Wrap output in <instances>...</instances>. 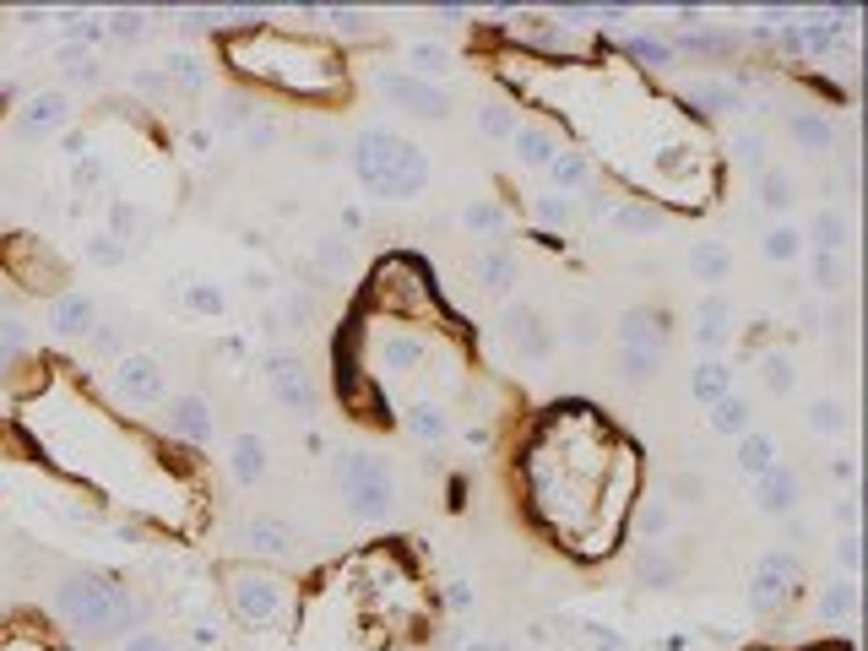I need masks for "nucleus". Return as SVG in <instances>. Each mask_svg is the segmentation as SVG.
<instances>
[{
    "label": "nucleus",
    "mask_w": 868,
    "mask_h": 651,
    "mask_svg": "<svg viewBox=\"0 0 868 651\" xmlns=\"http://www.w3.org/2000/svg\"><path fill=\"white\" fill-rule=\"evenodd\" d=\"M55 614L77 630V636H126L142 619V603L131 597V587L109 570H71L55 587Z\"/></svg>",
    "instance_id": "f257e3e1"
},
{
    "label": "nucleus",
    "mask_w": 868,
    "mask_h": 651,
    "mask_svg": "<svg viewBox=\"0 0 868 651\" xmlns=\"http://www.w3.org/2000/svg\"><path fill=\"white\" fill-rule=\"evenodd\" d=\"M331 478H337L348 516H359V521H386L397 510V478L375 451H342L331 462Z\"/></svg>",
    "instance_id": "f03ea898"
},
{
    "label": "nucleus",
    "mask_w": 868,
    "mask_h": 651,
    "mask_svg": "<svg viewBox=\"0 0 868 651\" xmlns=\"http://www.w3.org/2000/svg\"><path fill=\"white\" fill-rule=\"evenodd\" d=\"M228 603H234V614H239L245 625H256V630L289 619V587H283L278 576L256 570V565H234V570H228Z\"/></svg>",
    "instance_id": "7ed1b4c3"
},
{
    "label": "nucleus",
    "mask_w": 868,
    "mask_h": 651,
    "mask_svg": "<svg viewBox=\"0 0 868 651\" xmlns=\"http://www.w3.org/2000/svg\"><path fill=\"white\" fill-rule=\"evenodd\" d=\"M402 137H391V131H380V126H364L359 137H353V147H348V158H353V174H359V185L370 190V196H386V179H391V168L402 158Z\"/></svg>",
    "instance_id": "20e7f679"
},
{
    "label": "nucleus",
    "mask_w": 868,
    "mask_h": 651,
    "mask_svg": "<svg viewBox=\"0 0 868 651\" xmlns=\"http://www.w3.org/2000/svg\"><path fill=\"white\" fill-rule=\"evenodd\" d=\"M375 82H380V93H386L391 104H402L413 120H450V93L424 82V76H413V71H375Z\"/></svg>",
    "instance_id": "39448f33"
},
{
    "label": "nucleus",
    "mask_w": 868,
    "mask_h": 651,
    "mask_svg": "<svg viewBox=\"0 0 868 651\" xmlns=\"http://www.w3.org/2000/svg\"><path fill=\"white\" fill-rule=\"evenodd\" d=\"M505 342H511V353L516 358H527V364H549L554 358V347H560V336H554V326L543 321L532 305H505Z\"/></svg>",
    "instance_id": "423d86ee"
},
{
    "label": "nucleus",
    "mask_w": 868,
    "mask_h": 651,
    "mask_svg": "<svg viewBox=\"0 0 868 651\" xmlns=\"http://www.w3.org/2000/svg\"><path fill=\"white\" fill-rule=\"evenodd\" d=\"M793 587H798V559L782 554V548H771V554H760V565L749 576V608L754 614H776L793 597Z\"/></svg>",
    "instance_id": "0eeeda50"
},
{
    "label": "nucleus",
    "mask_w": 868,
    "mask_h": 651,
    "mask_svg": "<svg viewBox=\"0 0 868 651\" xmlns=\"http://www.w3.org/2000/svg\"><path fill=\"white\" fill-rule=\"evenodd\" d=\"M267 386H272V396H278L289 413H315V386H309L298 353H289V347H272V353H267Z\"/></svg>",
    "instance_id": "6e6552de"
},
{
    "label": "nucleus",
    "mask_w": 868,
    "mask_h": 651,
    "mask_svg": "<svg viewBox=\"0 0 868 651\" xmlns=\"http://www.w3.org/2000/svg\"><path fill=\"white\" fill-rule=\"evenodd\" d=\"M115 391H120L126 402H137V407H157V402L168 396L163 364L146 358V353H126V358L115 364Z\"/></svg>",
    "instance_id": "1a4fd4ad"
},
{
    "label": "nucleus",
    "mask_w": 868,
    "mask_h": 651,
    "mask_svg": "<svg viewBox=\"0 0 868 651\" xmlns=\"http://www.w3.org/2000/svg\"><path fill=\"white\" fill-rule=\"evenodd\" d=\"M668 336H673V316L662 305H630L619 316V347H646L668 358Z\"/></svg>",
    "instance_id": "9d476101"
},
{
    "label": "nucleus",
    "mask_w": 868,
    "mask_h": 651,
    "mask_svg": "<svg viewBox=\"0 0 868 651\" xmlns=\"http://www.w3.org/2000/svg\"><path fill=\"white\" fill-rule=\"evenodd\" d=\"M163 424H168L179 440H190V446H207L218 418H212L207 396H196V391H179L174 402H163Z\"/></svg>",
    "instance_id": "9b49d317"
},
{
    "label": "nucleus",
    "mask_w": 868,
    "mask_h": 651,
    "mask_svg": "<svg viewBox=\"0 0 868 651\" xmlns=\"http://www.w3.org/2000/svg\"><path fill=\"white\" fill-rule=\"evenodd\" d=\"M679 576H684V554H673L668 543H641V554H635V581L641 587L668 592V587H679Z\"/></svg>",
    "instance_id": "f8f14e48"
},
{
    "label": "nucleus",
    "mask_w": 868,
    "mask_h": 651,
    "mask_svg": "<svg viewBox=\"0 0 868 651\" xmlns=\"http://www.w3.org/2000/svg\"><path fill=\"white\" fill-rule=\"evenodd\" d=\"M430 153L424 147H402V158H397V168H391V179H386V196L380 201H413V196H424L430 190Z\"/></svg>",
    "instance_id": "ddd939ff"
},
{
    "label": "nucleus",
    "mask_w": 868,
    "mask_h": 651,
    "mask_svg": "<svg viewBox=\"0 0 868 651\" xmlns=\"http://www.w3.org/2000/svg\"><path fill=\"white\" fill-rule=\"evenodd\" d=\"M754 505H760V516H793L798 510V473L776 462L765 478H754Z\"/></svg>",
    "instance_id": "4468645a"
},
{
    "label": "nucleus",
    "mask_w": 868,
    "mask_h": 651,
    "mask_svg": "<svg viewBox=\"0 0 868 651\" xmlns=\"http://www.w3.org/2000/svg\"><path fill=\"white\" fill-rule=\"evenodd\" d=\"M782 131H787L804 153H831V147H836V126H831L825 109H793V115L782 120Z\"/></svg>",
    "instance_id": "2eb2a0df"
},
{
    "label": "nucleus",
    "mask_w": 868,
    "mask_h": 651,
    "mask_svg": "<svg viewBox=\"0 0 868 651\" xmlns=\"http://www.w3.org/2000/svg\"><path fill=\"white\" fill-rule=\"evenodd\" d=\"M267 467H272L267 440H261V435H234V446H228V473H234V484L256 488L267 478Z\"/></svg>",
    "instance_id": "dca6fc26"
},
{
    "label": "nucleus",
    "mask_w": 868,
    "mask_h": 651,
    "mask_svg": "<svg viewBox=\"0 0 868 651\" xmlns=\"http://www.w3.org/2000/svg\"><path fill=\"white\" fill-rule=\"evenodd\" d=\"M60 126H71V98L66 93H38L22 109V137H55Z\"/></svg>",
    "instance_id": "f3484780"
},
{
    "label": "nucleus",
    "mask_w": 868,
    "mask_h": 651,
    "mask_svg": "<svg viewBox=\"0 0 868 651\" xmlns=\"http://www.w3.org/2000/svg\"><path fill=\"white\" fill-rule=\"evenodd\" d=\"M239 543L250 548V554H289L293 548V526L289 521H278V516H250L245 526H239Z\"/></svg>",
    "instance_id": "a211bd4d"
},
{
    "label": "nucleus",
    "mask_w": 868,
    "mask_h": 651,
    "mask_svg": "<svg viewBox=\"0 0 868 651\" xmlns=\"http://www.w3.org/2000/svg\"><path fill=\"white\" fill-rule=\"evenodd\" d=\"M727 321H732L727 294H706V299H701V310H695V347H706V353L717 358V347L727 342Z\"/></svg>",
    "instance_id": "6ab92c4d"
},
{
    "label": "nucleus",
    "mask_w": 868,
    "mask_h": 651,
    "mask_svg": "<svg viewBox=\"0 0 868 651\" xmlns=\"http://www.w3.org/2000/svg\"><path fill=\"white\" fill-rule=\"evenodd\" d=\"M690 104L706 109V115H738L743 93H738V82H723V76H695L690 82Z\"/></svg>",
    "instance_id": "aec40b11"
},
{
    "label": "nucleus",
    "mask_w": 868,
    "mask_h": 651,
    "mask_svg": "<svg viewBox=\"0 0 868 651\" xmlns=\"http://www.w3.org/2000/svg\"><path fill=\"white\" fill-rule=\"evenodd\" d=\"M472 277H478V288H483V294H505V288L516 283V256H511V250H500V245H489V250H478Z\"/></svg>",
    "instance_id": "412c9836"
},
{
    "label": "nucleus",
    "mask_w": 868,
    "mask_h": 651,
    "mask_svg": "<svg viewBox=\"0 0 868 651\" xmlns=\"http://www.w3.org/2000/svg\"><path fill=\"white\" fill-rule=\"evenodd\" d=\"M511 147H516V158L527 163V168H549V163L560 158V137L549 126H516Z\"/></svg>",
    "instance_id": "4be33fe9"
},
{
    "label": "nucleus",
    "mask_w": 868,
    "mask_h": 651,
    "mask_svg": "<svg viewBox=\"0 0 868 651\" xmlns=\"http://www.w3.org/2000/svg\"><path fill=\"white\" fill-rule=\"evenodd\" d=\"M690 272H695V283H727L732 277V250L723 239H695L690 245Z\"/></svg>",
    "instance_id": "5701e85b"
},
{
    "label": "nucleus",
    "mask_w": 868,
    "mask_h": 651,
    "mask_svg": "<svg viewBox=\"0 0 868 651\" xmlns=\"http://www.w3.org/2000/svg\"><path fill=\"white\" fill-rule=\"evenodd\" d=\"M49 326H55L60 336H87V331H93V299L77 294V288H66V294L55 299V310H49Z\"/></svg>",
    "instance_id": "b1692460"
},
{
    "label": "nucleus",
    "mask_w": 868,
    "mask_h": 651,
    "mask_svg": "<svg viewBox=\"0 0 868 651\" xmlns=\"http://www.w3.org/2000/svg\"><path fill=\"white\" fill-rule=\"evenodd\" d=\"M847 239H853V228H847V217H842L836 206H820L814 223H809V234H804V245H814V250H825V256L847 250Z\"/></svg>",
    "instance_id": "393cba45"
},
{
    "label": "nucleus",
    "mask_w": 868,
    "mask_h": 651,
    "mask_svg": "<svg viewBox=\"0 0 868 651\" xmlns=\"http://www.w3.org/2000/svg\"><path fill=\"white\" fill-rule=\"evenodd\" d=\"M858 603H864V592H858V576H842V581H831L825 592H820V619L825 625H842V619H853L858 614Z\"/></svg>",
    "instance_id": "a878e982"
},
{
    "label": "nucleus",
    "mask_w": 868,
    "mask_h": 651,
    "mask_svg": "<svg viewBox=\"0 0 868 651\" xmlns=\"http://www.w3.org/2000/svg\"><path fill=\"white\" fill-rule=\"evenodd\" d=\"M554 336H565V347H597V336H602V310L576 299V305L565 310V326H560Z\"/></svg>",
    "instance_id": "bb28decb"
},
{
    "label": "nucleus",
    "mask_w": 868,
    "mask_h": 651,
    "mask_svg": "<svg viewBox=\"0 0 868 651\" xmlns=\"http://www.w3.org/2000/svg\"><path fill=\"white\" fill-rule=\"evenodd\" d=\"M727 391H732V369H727L723 358H701V364L690 369V396H695V402L712 407V402H723Z\"/></svg>",
    "instance_id": "cd10ccee"
},
{
    "label": "nucleus",
    "mask_w": 868,
    "mask_h": 651,
    "mask_svg": "<svg viewBox=\"0 0 868 651\" xmlns=\"http://www.w3.org/2000/svg\"><path fill=\"white\" fill-rule=\"evenodd\" d=\"M749 418H754V407H749V396H738V391H727L723 402H712V413H706L712 435H727V440L749 435Z\"/></svg>",
    "instance_id": "c85d7f7f"
},
{
    "label": "nucleus",
    "mask_w": 868,
    "mask_h": 651,
    "mask_svg": "<svg viewBox=\"0 0 868 651\" xmlns=\"http://www.w3.org/2000/svg\"><path fill=\"white\" fill-rule=\"evenodd\" d=\"M424 336H413V331H386L380 336V369H413V364H424Z\"/></svg>",
    "instance_id": "c756f323"
},
{
    "label": "nucleus",
    "mask_w": 868,
    "mask_h": 651,
    "mask_svg": "<svg viewBox=\"0 0 868 651\" xmlns=\"http://www.w3.org/2000/svg\"><path fill=\"white\" fill-rule=\"evenodd\" d=\"M771 467H776V440H771V435H760V429L738 435V473H749V478H765Z\"/></svg>",
    "instance_id": "7c9ffc66"
},
{
    "label": "nucleus",
    "mask_w": 868,
    "mask_h": 651,
    "mask_svg": "<svg viewBox=\"0 0 868 651\" xmlns=\"http://www.w3.org/2000/svg\"><path fill=\"white\" fill-rule=\"evenodd\" d=\"M613 369L624 386H652L657 369H662V353H646V347H619L613 353Z\"/></svg>",
    "instance_id": "2f4dec72"
},
{
    "label": "nucleus",
    "mask_w": 868,
    "mask_h": 651,
    "mask_svg": "<svg viewBox=\"0 0 868 651\" xmlns=\"http://www.w3.org/2000/svg\"><path fill=\"white\" fill-rule=\"evenodd\" d=\"M760 250H765V261L793 267V261L804 256V234H798L793 223H771V228H765V239H760Z\"/></svg>",
    "instance_id": "473e14b6"
},
{
    "label": "nucleus",
    "mask_w": 868,
    "mask_h": 651,
    "mask_svg": "<svg viewBox=\"0 0 868 651\" xmlns=\"http://www.w3.org/2000/svg\"><path fill=\"white\" fill-rule=\"evenodd\" d=\"M348 267H353V245L337 234H326L309 256V272H320V277H348Z\"/></svg>",
    "instance_id": "72a5a7b5"
},
{
    "label": "nucleus",
    "mask_w": 868,
    "mask_h": 651,
    "mask_svg": "<svg viewBox=\"0 0 868 651\" xmlns=\"http://www.w3.org/2000/svg\"><path fill=\"white\" fill-rule=\"evenodd\" d=\"M760 380H765L771 396H793V391H798V364H793V353H765V358H760Z\"/></svg>",
    "instance_id": "f704fd0d"
},
{
    "label": "nucleus",
    "mask_w": 868,
    "mask_h": 651,
    "mask_svg": "<svg viewBox=\"0 0 868 651\" xmlns=\"http://www.w3.org/2000/svg\"><path fill=\"white\" fill-rule=\"evenodd\" d=\"M635 532L652 537V543H662V537L673 532V505H668V499H641V505H635Z\"/></svg>",
    "instance_id": "c9c22d12"
},
{
    "label": "nucleus",
    "mask_w": 868,
    "mask_h": 651,
    "mask_svg": "<svg viewBox=\"0 0 868 651\" xmlns=\"http://www.w3.org/2000/svg\"><path fill=\"white\" fill-rule=\"evenodd\" d=\"M516 115H511V104H500V98H489V104H478V131L489 137V142H511L516 137Z\"/></svg>",
    "instance_id": "e433bc0d"
},
{
    "label": "nucleus",
    "mask_w": 868,
    "mask_h": 651,
    "mask_svg": "<svg viewBox=\"0 0 868 651\" xmlns=\"http://www.w3.org/2000/svg\"><path fill=\"white\" fill-rule=\"evenodd\" d=\"M760 206H765L771 217H782V212L793 206V174H782V168H760Z\"/></svg>",
    "instance_id": "4c0bfd02"
},
{
    "label": "nucleus",
    "mask_w": 868,
    "mask_h": 651,
    "mask_svg": "<svg viewBox=\"0 0 868 651\" xmlns=\"http://www.w3.org/2000/svg\"><path fill=\"white\" fill-rule=\"evenodd\" d=\"M408 429H413L419 440H445V435H450V418H445L439 402H419V407H408Z\"/></svg>",
    "instance_id": "58836bf2"
},
{
    "label": "nucleus",
    "mask_w": 868,
    "mask_h": 651,
    "mask_svg": "<svg viewBox=\"0 0 868 651\" xmlns=\"http://www.w3.org/2000/svg\"><path fill=\"white\" fill-rule=\"evenodd\" d=\"M461 223H467V234H500L505 228V206L500 201H467V212H461Z\"/></svg>",
    "instance_id": "ea45409f"
},
{
    "label": "nucleus",
    "mask_w": 868,
    "mask_h": 651,
    "mask_svg": "<svg viewBox=\"0 0 868 651\" xmlns=\"http://www.w3.org/2000/svg\"><path fill=\"white\" fill-rule=\"evenodd\" d=\"M804 424H809L814 435H842V429H847V407H842V402H831V396H820V402H809Z\"/></svg>",
    "instance_id": "a19ab883"
},
{
    "label": "nucleus",
    "mask_w": 868,
    "mask_h": 651,
    "mask_svg": "<svg viewBox=\"0 0 868 651\" xmlns=\"http://www.w3.org/2000/svg\"><path fill=\"white\" fill-rule=\"evenodd\" d=\"M549 179H554L560 190H580V185L591 179V163H586V153H560V158L549 163Z\"/></svg>",
    "instance_id": "79ce46f5"
},
{
    "label": "nucleus",
    "mask_w": 868,
    "mask_h": 651,
    "mask_svg": "<svg viewBox=\"0 0 868 651\" xmlns=\"http://www.w3.org/2000/svg\"><path fill=\"white\" fill-rule=\"evenodd\" d=\"M163 76H168V82L179 76V87H190V93H201V87H207V71H201V60H196V55H168V60H163Z\"/></svg>",
    "instance_id": "37998d69"
},
{
    "label": "nucleus",
    "mask_w": 868,
    "mask_h": 651,
    "mask_svg": "<svg viewBox=\"0 0 868 651\" xmlns=\"http://www.w3.org/2000/svg\"><path fill=\"white\" fill-rule=\"evenodd\" d=\"M613 228H624V234H657V228H662V212H657V206H619V212H613Z\"/></svg>",
    "instance_id": "c03bdc74"
},
{
    "label": "nucleus",
    "mask_w": 868,
    "mask_h": 651,
    "mask_svg": "<svg viewBox=\"0 0 868 651\" xmlns=\"http://www.w3.org/2000/svg\"><path fill=\"white\" fill-rule=\"evenodd\" d=\"M630 55L646 60V66H673V44H668V38H652V33H635V38H630Z\"/></svg>",
    "instance_id": "a18cd8bd"
},
{
    "label": "nucleus",
    "mask_w": 868,
    "mask_h": 651,
    "mask_svg": "<svg viewBox=\"0 0 868 651\" xmlns=\"http://www.w3.org/2000/svg\"><path fill=\"white\" fill-rule=\"evenodd\" d=\"M809 283H814L820 294H836V288H842V261H836V256H825V250H814V261H809Z\"/></svg>",
    "instance_id": "49530a36"
},
{
    "label": "nucleus",
    "mask_w": 868,
    "mask_h": 651,
    "mask_svg": "<svg viewBox=\"0 0 868 651\" xmlns=\"http://www.w3.org/2000/svg\"><path fill=\"white\" fill-rule=\"evenodd\" d=\"M668 494H673L679 505H701V499H706V478H701L695 467H679V473L668 478Z\"/></svg>",
    "instance_id": "de8ad7c7"
},
{
    "label": "nucleus",
    "mask_w": 868,
    "mask_h": 651,
    "mask_svg": "<svg viewBox=\"0 0 868 651\" xmlns=\"http://www.w3.org/2000/svg\"><path fill=\"white\" fill-rule=\"evenodd\" d=\"M538 223H543V228H571V223H576V201L543 196V201H538Z\"/></svg>",
    "instance_id": "09e8293b"
},
{
    "label": "nucleus",
    "mask_w": 868,
    "mask_h": 651,
    "mask_svg": "<svg viewBox=\"0 0 868 651\" xmlns=\"http://www.w3.org/2000/svg\"><path fill=\"white\" fill-rule=\"evenodd\" d=\"M185 305H190L196 316H223L228 299H223V288H212V283H190V288H185Z\"/></svg>",
    "instance_id": "8fccbe9b"
},
{
    "label": "nucleus",
    "mask_w": 868,
    "mask_h": 651,
    "mask_svg": "<svg viewBox=\"0 0 868 651\" xmlns=\"http://www.w3.org/2000/svg\"><path fill=\"white\" fill-rule=\"evenodd\" d=\"M732 153H738L743 168H754V174H760V168H771V163H765V137H760V131H743V137L732 142Z\"/></svg>",
    "instance_id": "3c124183"
},
{
    "label": "nucleus",
    "mask_w": 868,
    "mask_h": 651,
    "mask_svg": "<svg viewBox=\"0 0 868 651\" xmlns=\"http://www.w3.org/2000/svg\"><path fill=\"white\" fill-rule=\"evenodd\" d=\"M87 256H93L98 267H120V256H126V245H120L115 234H93V239H87Z\"/></svg>",
    "instance_id": "603ef678"
},
{
    "label": "nucleus",
    "mask_w": 868,
    "mask_h": 651,
    "mask_svg": "<svg viewBox=\"0 0 868 651\" xmlns=\"http://www.w3.org/2000/svg\"><path fill=\"white\" fill-rule=\"evenodd\" d=\"M836 565H842L847 576H858V565H864V537H858V532H842V537H836Z\"/></svg>",
    "instance_id": "864d4df0"
},
{
    "label": "nucleus",
    "mask_w": 868,
    "mask_h": 651,
    "mask_svg": "<svg viewBox=\"0 0 868 651\" xmlns=\"http://www.w3.org/2000/svg\"><path fill=\"white\" fill-rule=\"evenodd\" d=\"M413 76H424V82H434V71H445V49H434V44H419L413 49Z\"/></svg>",
    "instance_id": "5fc2aeb1"
},
{
    "label": "nucleus",
    "mask_w": 868,
    "mask_h": 651,
    "mask_svg": "<svg viewBox=\"0 0 868 651\" xmlns=\"http://www.w3.org/2000/svg\"><path fill=\"white\" fill-rule=\"evenodd\" d=\"M218 126H250V104H245V98H223Z\"/></svg>",
    "instance_id": "6e6d98bb"
},
{
    "label": "nucleus",
    "mask_w": 868,
    "mask_h": 651,
    "mask_svg": "<svg viewBox=\"0 0 868 651\" xmlns=\"http://www.w3.org/2000/svg\"><path fill=\"white\" fill-rule=\"evenodd\" d=\"M109 33H115V38H142V16H137V11H120Z\"/></svg>",
    "instance_id": "4d7b16f0"
},
{
    "label": "nucleus",
    "mask_w": 868,
    "mask_h": 651,
    "mask_svg": "<svg viewBox=\"0 0 868 651\" xmlns=\"http://www.w3.org/2000/svg\"><path fill=\"white\" fill-rule=\"evenodd\" d=\"M326 16H331L342 33H364V27H370V16H364V11H326Z\"/></svg>",
    "instance_id": "13d9d810"
},
{
    "label": "nucleus",
    "mask_w": 868,
    "mask_h": 651,
    "mask_svg": "<svg viewBox=\"0 0 868 651\" xmlns=\"http://www.w3.org/2000/svg\"><path fill=\"white\" fill-rule=\"evenodd\" d=\"M120 651H168V647H163V636H157V630H137Z\"/></svg>",
    "instance_id": "bf43d9fd"
},
{
    "label": "nucleus",
    "mask_w": 868,
    "mask_h": 651,
    "mask_svg": "<svg viewBox=\"0 0 868 651\" xmlns=\"http://www.w3.org/2000/svg\"><path fill=\"white\" fill-rule=\"evenodd\" d=\"M586 630H591V641H597L602 651H624V641H619L613 630H602V625H586Z\"/></svg>",
    "instance_id": "052dcab7"
},
{
    "label": "nucleus",
    "mask_w": 868,
    "mask_h": 651,
    "mask_svg": "<svg viewBox=\"0 0 868 651\" xmlns=\"http://www.w3.org/2000/svg\"><path fill=\"white\" fill-rule=\"evenodd\" d=\"M836 521H842L847 532H858V499H842V505H836Z\"/></svg>",
    "instance_id": "680f3d73"
},
{
    "label": "nucleus",
    "mask_w": 868,
    "mask_h": 651,
    "mask_svg": "<svg viewBox=\"0 0 868 651\" xmlns=\"http://www.w3.org/2000/svg\"><path fill=\"white\" fill-rule=\"evenodd\" d=\"M831 473H836V478H847V484H853V478H858V462H853V457H842V462H836V467H831Z\"/></svg>",
    "instance_id": "e2e57ef3"
}]
</instances>
